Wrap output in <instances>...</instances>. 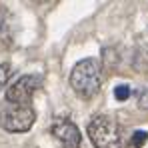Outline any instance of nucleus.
Listing matches in <instances>:
<instances>
[{"label": "nucleus", "mask_w": 148, "mask_h": 148, "mask_svg": "<svg viewBox=\"0 0 148 148\" xmlns=\"http://www.w3.org/2000/svg\"><path fill=\"white\" fill-rule=\"evenodd\" d=\"M50 134L56 138V142L62 148H80V144H82V134H80L78 126L64 116H58L52 120Z\"/></svg>", "instance_id": "39448f33"}, {"label": "nucleus", "mask_w": 148, "mask_h": 148, "mask_svg": "<svg viewBox=\"0 0 148 148\" xmlns=\"http://www.w3.org/2000/svg\"><path fill=\"white\" fill-rule=\"evenodd\" d=\"M138 106H140L142 110H148V88L140 92V96H138Z\"/></svg>", "instance_id": "1a4fd4ad"}, {"label": "nucleus", "mask_w": 148, "mask_h": 148, "mask_svg": "<svg viewBox=\"0 0 148 148\" xmlns=\"http://www.w3.org/2000/svg\"><path fill=\"white\" fill-rule=\"evenodd\" d=\"M102 84V64L98 58L80 60L70 72V86L74 94L82 100H90L96 96Z\"/></svg>", "instance_id": "f257e3e1"}, {"label": "nucleus", "mask_w": 148, "mask_h": 148, "mask_svg": "<svg viewBox=\"0 0 148 148\" xmlns=\"http://www.w3.org/2000/svg\"><path fill=\"white\" fill-rule=\"evenodd\" d=\"M130 92H132V90H130L126 84H120V86H116V88H114V98L120 100V102H124V100L130 98Z\"/></svg>", "instance_id": "0eeeda50"}, {"label": "nucleus", "mask_w": 148, "mask_h": 148, "mask_svg": "<svg viewBox=\"0 0 148 148\" xmlns=\"http://www.w3.org/2000/svg\"><path fill=\"white\" fill-rule=\"evenodd\" d=\"M88 138L94 148H124L122 126L108 114H98L90 120Z\"/></svg>", "instance_id": "f03ea898"}, {"label": "nucleus", "mask_w": 148, "mask_h": 148, "mask_svg": "<svg viewBox=\"0 0 148 148\" xmlns=\"http://www.w3.org/2000/svg\"><path fill=\"white\" fill-rule=\"evenodd\" d=\"M146 140H148V132H144V130H136V132H132L130 144H132V148H142Z\"/></svg>", "instance_id": "423d86ee"}, {"label": "nucleus", "mask_w": 148, "mask_h": 148, "mask_svg": "<svg viewBox=\"0 0 148 148\" xmlns=\"http://www.w3.org/2000/svg\"><path fill=\"white\" fill-rule=\"evenodd\" d=\"M8 78H10V64L4 62V64H0V90L6 86Z\"/></svg>", "instance_id": "6e6552de"}, {"label": "nucleus", "mask_w": 148, "mask_h": 148, "mask_svg": "<svg viewBox=\"0 0 148 148\" xmlns=\"http://www.w3.org/2000/svg\"><path fill=\"white\" fill-rule=\"evenodd\" d=\"M42 88V80L40 76L34 74H26L20 76L8 90H6V102H14V104H30L32 96Z\"/></svg>", "instance_id": "20e7f679"}, {"label": "nucleus", "mask_w": 148, "mask_h": 148, "mask_svg": "<svg viewBox=\"0 0 148 148\" xmlns=\"http://www.w3.org/2000/svg\"><path fill=\"white\" fill-rule=\"evenodd\" d=\"M36 120V110L32 104L4 102L0 106V128L6 132H28Z\"/></svg>", "instance_id": "7ed1b4c3"}]
</instances>
